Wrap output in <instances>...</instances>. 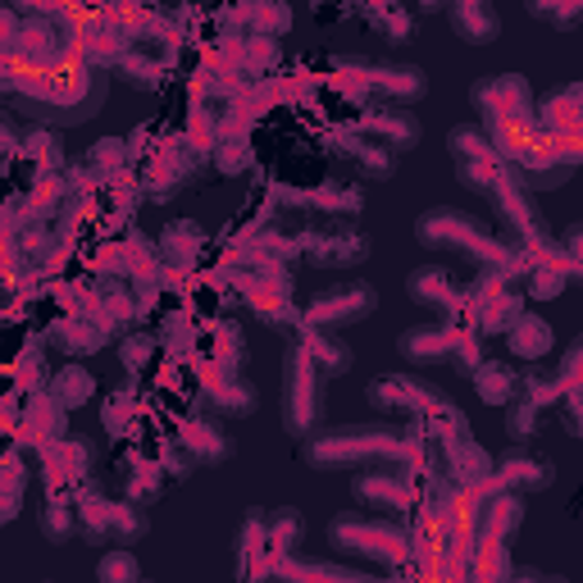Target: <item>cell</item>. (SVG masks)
<instances>
[{
    "label": "cell",
    "instance_id": "obj_1",
    "mask_svg": "<svg viewBox=\"0 0 583 583\" xmlns=\"http://www.w3.org/2000/svg\"><path fill=\"white\" fill-rule=\"evenodd\" d=\"M415 237L424 242V247H434V251H460L470 260L493 265V269H502V279L515 273V269H525L502 237H493L483 224H474L470 214H460V210H428L424 220L415 224Z\"/></svg>",
    "mask_w": 583,
    "mask_h": 583
},
{
    "label": "cell",
    "instance_id": "obj_2",
    "mask_svg": "<svg viewBox=\"0 0 583 583\" xmlns=\"http://www.w3.org/2000/svg\"><path fill=\"white\" fill-rule=\"evenodd\" d=\"M415 456L411 438L392 434V428H328V434L305 442L311 466H356V460H406Z\"/></svg>",
    "mask_w": 583,
    "mask_h": 583
},
{
    "label": "cell",
    "instance_id": "obj_3",
    "mask_svg": "<svg viewBox=\"0 0 583 583\" xmlns=\"http://www.w3.org/2000/svg\"><path fill=\"white\" fill-rule=\"evenodd\" d=\"M447 142H451V156H456V169H460V182H466V188L493 192L497 182L511 173L506 169V156L493 146V137H487V133L460 124V128H451Z\"/></svg>",
    "mask_w": 583,
    "mask_h": 583
},
{
    "label": "cell",
    "instance_id": "obj_4",
    "mask_svg": "<svg viewBox=\"0 0 583 583\" xmlns=\"http://www.w3.org/2000/svg\"><path fill=\"white\" fill-rule=\"evenodd\" d=\"M319 415V365L305 356L296 343L288 351V374H283V424L288 434H305Z\"/></svg>",
    "mask_w": 583,
    "mask_h": 583
},
{
    "label": "cell",
    "instance_id": "obj_5",
    "mask_svg": "<svg viewBox=\"0 0 583 583\" xmlns=\"http://www.w3.org/2000/svg\"><path fill=\"white\" fill-rule=\"evenodd\" d=\"M337 547L343 551H356V557H374V561H402L406 557V534L388 525V519H365V515H343L333 519Z\"/></svg>",
    "mask_w": 583,
    "mask_h": 583
},
{
    "label": "cell",
    "instance_id": "obj_6",
    "mask_svg": "<svg viewBox=\"0 0 583 583\" xmlns=\"http://www.w3.org/2000/svg\"><path fill=\"white\" fill-rule=\"evenodd\" d=\"M370 402L379 411H406V415H438L447 411V392H438L434 383H424L415 374H383L370 383Z\"/></svg>",
    "mask_w": 583,
    "mask_h": 583
},
{
    "label": "cell",
    "instance_id": "obj_7",
    "mask_svg": "<svg viewBox=\"0 0 583 583\" xmlns=\"http://www.w3.org/2000/svg\"><path fill=\"white\" fill-rule=\"evenodd\" d=\"M301 251L311 256L324 269H343V265H360L370 256V237L356 233L351 224H337V228H305L301 237Z\"/></svg>",
    "mask_w": 583,
    "mask_h": 583
},
{
    "label": "cell",
    "instance_id": "obj_8",
    "mask_svg": "<svg viewBox=\"0 0 583 583\" xmlns=\"http://www.w3.org/2000/svg\"><path fill=\"white\" fill-rule=\"evenodd\" d=\"M470 97H474V105L483 114V124H487V119H515V114L534 110V97H529L525 78H487V82H479L470 91Z\"/></svg>",
    "mask_w": 583,
    "mask_h": 583
},
{
    "label": "cell",
    "instance_id": "obj_9",
    "mask_svg": "<svg viewBox=\"0 0 583 583\" xmlns=\"http://www.w3.org/2000/svg\"><path fill=\"white\" fill-rule=\"evenodd\" d=\"M379 305L374 288H343V292H328L319 296L311 311H305V324H315V328H337V324H351V319H365Z\"/></svg>",
    "mask_w": 583,
    "mask_h": 583
},
{
    "label": "cell",
    "instance_id": "obj_10",
    "mask_svg": "<svg viewBox=\"0 0 583 583\" xmlns=\"http://www.w3.org/2000/svg\"><path fill=\"white\" fill-rule=\"evenodd\" d=\"M470 315H474V324L479 328H487V333H506L519 315V292H506V288H497V269L487 273V283L474 292V301H470Z\"/></svg>",
    "mask_w": 583,
    "mask_h": 583
},
{
    "label": "cell",
    "instance_id": "obj_11",
    "mask_svg": "<svg viewBox=\"0 0 583 583\" xmlns=\"http://www.w3.org/2000/svg\"><path fill=\"white\" fill-rule=\"evenodd\" d=\"M87 460H91V451L82 442H74V438L51 442L42 451V470H46L42 479H46V487H51V493H65L69 483H78L87 474Z\"/></svg>",
    "mask_w": 583,
    "mask_h": 583
},
{
    "label": "cell",
    "instance_id": "obj_12",
    "mask_svg": "<svg viewBox=\"0 0 583 583\" xmlns=\"http://www.w3.org/2000/svg\"><path fill=\"white\" fill-rule=\"evenodd\" d=\"M178 447L188 451L192 460H205V466H210V460H228V456H233V442L224 438V428L214 424L210 415H201V411H197V415H188V419H182Z\"/></svg>",
    "mask_w": 583,
    "mask_h": 583
},
{
    "label": "cell",
    "instance_id": "obj_13",
    "mask_svg": "<svg viewBox=\"0 0 583 583\" xmlns=\"http://www.w3.org/2000/svg\"><path fill=\"white\" fill-rule=\"evenodd\" d=\"M296 343L305 347V356H311L319 365V374H347L351 370V347L343 343V337H333L328 328H315V324H301Z\"/></svg>",
    "mask_w": 583,
    "mask_h": 583
},
{
    "label": "cell",
    "instance_id": "obj_14",
    "mask_svg": "<svg viewBox=\"0 0 583 583\" xmlns=\"http://www.w3.org/2000/svg\"><path fill=\"white\" fill-rule=\"evenodd\" d=\"M65 402L51 392V396H33L27 402V419H23V438L19 442H42V447H51V442H59L65 438Z\"/></svg>",
    "mask_w": 583,
    "mask_h": 583
},
{
    "label": "cell",
    "instance_id": "obj_15",
    "mask_svg": "<svg viewBox=\"0 0 583 583\" xmlns=\"http://www.w3.org/2000/svg\"><path fill=\"white\" fill-rule=\"evenodd\" d=\"M201 247H205V233L197 228V224H169L165 233H160V242H156V256L169 265V269H192L197 265V256H201Z\"/></svg>",
    "mask_w": 583,
    "mask_h": 583
},
{
    "label": "cell",
    "instance_id": "obj_16",
    "mask_svg": "<svg viewBox=\"0 0 583 583\" xmlns=\"http://www.w3.org/2000/svg\"><path fill=\"white\" fill-rule=\"evenodd\" d=\"M460 333L456 324H424V328H411L402 337V356L406 360H434V356H451L460 347Z\"/></svg>",
    "mask_w": 583,
    "mask_h": 583
},
{
    "label": "cell",
    "instance_id": "obj_17",
    "mask_svg": "<svg viewBox=\"0 0 583 583\" xmlns=\"http://www.w3.org/2000/svg\"><path fill=\"white\" fill-rule=\"evenodd\" d=\"M365 87H374V91H388V97L396 101H419L424 97V74L415 65H365Z\"/></svg>",
    "mask_w": 583,
    "mask_h": 583
},
{
    "label": "cell",
    "instance_id": "obj_18",
    "mask_svg": "<svg viewBox=\"0 0 583 583\" xmlns=\"http://www.w3.org/2000/svg\"><path fill=\"white\" fill-rule=\"evenodd\" d=\"M205 396H210V406L224 411V415H251L256 411V392L237 374H224V370H205Z\"/></svg>",
    "mask_w": 583,
    "mask_h": 583
},
{
    "label": "cell",
    "instance_id": "obj_19",
    "mask_svg": "<svg viewBox=\"0 0 583 583\" xmlns=\"http://www.w3.org/2000/svg\"><path fill=\"white\" fill-rule=\"evenodd\" d=\"M493 479L506 483V487H519V493H529V487H547L551 483V460H542L534 451H511Z\"/></svg>",
    "mask_w": 583,
    "mask_h": 583
},
{
    "label": "cell",
    "instance_id": "obj_20",
    "mask_svg": "<svg viewBox=\"0 0 583 583\" xmlns=\"http://www.w3.org/2000/svg\"><path fill=\"white\" fill-rule=\"evenodd\" d=\"M360 128H365V133H374V137H383L392 150H396V146L406 150V146L419 142V124H415V119H411L406 110H370V114L360 119Z\"/></svg>",
    "mask_w": 583,
    "mask_h": 583
},
{
    "label": "cell",
    "instance_id": "obj_21",
    "mask_svg": "<svg viewBox=\"0 0 583 583\" xmlns=\"http://www.w3.org/2000/svg\"><path fill=\"white\" fill-rule=\"evenodd\" d=\"M55 343L74 351V356H91V351H101L110 343V328L101 319H91V315H78V319H65L55 328Z\"/></svg>",
    "mask_w": 583,
    "mask_h": 583
},
{
    "label": "cell",
    "instance_id": "obj_22",
    "mask_svg": "<svg viewBox=\"0 0 583 583\" xmlns=\"http://www.w3.org/2000/svg\"><path fill=\"white\" fill-rule=\"evenodd\" d=\"M406 288H411V296H415L419 305H442V311H456V305H460V292H456V283L447 279V273H442L438 265H424V269H415Z\"/></svg>",
    "mask_w": 583,
    "mask_h": 583
},
{
    "label": "cell",
    "instance_id": "obj_23",
    "mask_svg": "<svg viewBox=\"0 0 583 583\" xmlns=\"http://www.w3.org/2000/svg\"><path fill=\"white\" fill-rule=\"evenodd\" d=\"M451 23H456V33L483 46V42H493L497 37V14L483 5V0H456L451 5Z\"/></svg>",
    "mask_w": 583,
    "mask_h": 583
},
{
    "label": "cell",
    "instance_id": "obj_24",
    "mask_svg": "<svg viewBox=\"0 0 583 583\" xmlns=\"http://www.w3.org/2000/svg\"><path fill=\"white\" fill-rule=\"evenodd\" d=\"M351 493L365 506H406L411 502V487L402 474H365L351 483Z\"/></svg>",
    "mask_w": 583,
    "mask_h": 583
},
{
    "label": "cell",
    "instance_id": "obj_25",
    "mask_svg": "<svg viewBox=\"0 0 583 583\" xmlns=\"http://www.w3.org/2000/svg\"><path fill=\"white\" fill-rule=\"evenodd\" d=\"M506 333H511V356H519V360H538L551 351V324L538 315H519Z\"/></svg>",
    "mask_w": 583,
    "mask_h": 583
},
{
    "label": "cell",
    "instance_id": "obj_26",
    "mask_svg": "<svg viewBox=\"0 0 583 583\" xmlns=\"http://www.w3.org/2000/svg\"><path fill=\"white\" fill-rule=\"evenodd\" d=\"M470 383H474V392L483 396V402H493V406H502V402H511L515 396V370L511 365H502V360H483L479 370L470 374Z\"/></svg>",
    "mask_w": 583,
    "mask_h": 583
},
{
    "label": "cell",
    "instance_id": "obj_27",
    "mask_svg": "<svg viewBox=\"0 0 583 583\" xmlns=\"http://www.w3.org/2000/svg\"><path fill=\"white\" fill-rule=\"evenodd\" d=\"M337 150H343V156H351V160L365 169V178H388V173H392V146H383V142L337 137Z\"/></svg>",
    "mask_w": 583,
    "mask_h": 583
},
{
    "label": "cell",
    "instance_id": "obj_28",
    "mask_svg": "<svg viewBox=\"0 0 583 583\" xmlns=\"http://www.w3.org/2000/svg\"><path fill=\"white\" fill-rule=\"evenodd\" d=\"M519 515H525V506H519V497H493L483 511V547H502L506 534H515Z\"/></svg>",
    "mask_w": 583,
    "mask_h": 583
},
{
    "label": "cell",
    "instance_id": "obj_29",
    "mask_svg": "<svg viewBox=\"0 0 583 583\" xmlns=\"http://www.w3.org/2000/svg\"><path fill=\"white\" fill-rule=\"evenodd\" d=\"M311 210H328V220H351L360 210V188L356 182H324L319 192H311Z\"/></svg>",
    "mask_w": 583,
    "mask_h": 583
},
{
    "label": "cell",
    "instance_id": "obj_30",
    "mask_svg": "<svg viewBox=\"0 0 583 583\" xmlns=\"http://www.w3.org/2000/svg\"><path fill=\"white\" fill-rule=\"evenodd\" d=\"M570 260H561V256H547L542 265H534V279H529V296H538V301H551V296H561L565 292V283H570Z\"/></svg>",
    "mask_w": 583,
    "mask_h": 583
},
{
    "label": "cell",
    "instance_id": "obj_31",
    "mask_svg": "<svg viewBox=\"0 0 583 583\" xmlns=\"http://www.w3.org/2000/svg\"><path fill=\"white\" fill-rule=\"evenodd\" d=\"M365 19H370L388 42H406V33H411V14L402 10V0H370Z\"/></svg>",
    "mask_w": 583,
    "mask_h": 583
},
{
    "label": "cell",
    "instance_id": "obj_32",
    "mask_svg": "<svg viewBox=\"0 0 583 583\" xmlns=\"http://www.w3.org/2000/svg\"><path fill=\"white\" fill-rule=\"evenodd\" d=\"M51 392H55L65 406H82V402H91V392H97V379H91L82 365H65V370L55 374Z\"/></svg>",
    "mask_w": 583,
    "mask_h": 583
},
{
    "label": "cell",
    "instance_id": "obj_33",
    "mask_svg": "<svg viewBox=\"0 0 583 583\" xmlns=\"http://www.w3.org/2000/svg\"><path fill=\"white\" fill-rule=\"evenodd\" d=\"M78 529V511H74V497L65 493H51L46 511H42V534L46 538H69Z\"/></svg>",
    "mask_w": 583,
    "mask_h": 583
},
{
    "label": "cell",
    "instance_id": "obj_34",
    "mask_svg": "<svg viewBox=\"0 0 583 583\" xmlns=\"http://www.w3.org/2000/svg\"><path fill=\"white\" fill-rule=\"evenodd\" d=\"M242 351H247V343H242V328L237 324H220V333H214V365H220L224 374H237Z\"/></svg>",
    "mask_w": 583,
    "mask_h": 583
},
{
    "label": "cell",
    "instance_id": "obj_35",
    "mask_svg": "<svg viewBox=\"0 0 583 583\" xmlns=\"http://www.w3.org/2000/svg\"><path fill=\"white\" fill-rule=\"evenodd\" d=\"M214 146H220V150H214V165H220V173H247L251 169V146L247 142H242V137H214Z\"/></svg>",
    "mask_w": 583,
    "mask_h": 583
},
{
    "label": "cell",
    "instance_id": "obj_36",
    "mask_svg": "<svg viewBox=\"0 0 583 583\" xmlns=\"http://www.w3.org/2000/svg\"><path fill=\"white\" fill-rule=\"evenodd\" d=\"M114 74L133 82V87H156L160 82V59H146V55H119L114 59Z\"/></svg>",
    "mask_w": 583,
    "mask_h": 583
},
{
    "label": "cell",
    "instance_id": "obj_37",
    "mask_svg": "<svg viewBox=\"0 0 583 583\" xmlns=\"http://www.w3.org/2000/svg\"><path fill=\"white\" fill-rule=\"evenodd\" d=\"M251 23H256V33H260V37H279L283 27L292 23V10L283 5V0H256Z\"/></svg>",
    "mask_w": 583,
    "mask_h": 583
},
{
    "label": "cell",
    "instance_id": "obj_38",
    "mask_svg": "<svg viewBox=\"0 0 583 583\" xmlns=\"http://www.w3.org/2000/svg\"><path fill=\"white\" fill-rule=\"evenodd\" d=\"M529 10L547 23H557V27H570L583 19V0H529Z\"/></svg>",
    "mask_w": 583,
    "mask_h": 583
},
{
    "label": "cell",
    "instance_id": "obj_39",
    "mask_svg": "<svg viewBox=\"0 0 583 583\" xmlns=\"http://www.w3.org/2000/svg\"><path fill=\"white\" fill-rule=\"evenodd\" d=\"M146 534V515L137 511V506H114V515H110V538H119V542H137Z\"/></svg>",
    "mask_w": 583,
    "mask_h": 583
},
{
    "label": "cell",
    "instance_id": "obj_40",
    "mask_svg": "<svg viewBox=\"0 0 583 583\" xmlns=\"http://www.w3.org/2000/svg\"><path fill=\"white\" fill-rule=\"evenodd\" d=\"M296 538H301V515L296 511H273L269 515V547L288 551V547H296Z\"/></svg>",
    "mask_w": 583,
    "mask_h": 583
},
{
    "label": "cell",
    "instance_id": "obj_41",
    "mask_svg": "<svg viewBox=\"0 0 583 583\" xmlns=\"http://www.w3.org/2000/svg\"><path fill=\"white\" fill-rule=\"evenodd\" d=\"M87 169H91V173H101V182H110V173L124 169V142H97V150H91Z\"/></svg>",
    "mask_w": 583,
    "mask_h": 583
},
{
    "label": "cell",
    "instance_id": "obj_42",
    "mask_svg": "<svg viewBox=\"0 0 583 583\" xmlns=\"http://www.w3.org/2000/svg\"><path fill=\"white\" fill-rule=\"evenodd\" d=\"M534 428H538V406L529 402V396H519V402H511L506 434H511L515 442H525V438H534Z\"/></svg>",
    "mask_w": 583,
    "mask_h": 583
},
{
    "label": "cell",
    "instance_id": "obj_43",
    "mask_svg": "<svg viewBox=\"0 0 583 583\" xmlns=\"http://www.w3.org/2000/svg\"><path fill=\"white\" fill-rule=\"evenodd\" d=\"M150 356H156V337H146V333H128V337H124V347H119V360H124L133 374L146 370V360H150Z\"/></svg>",
    "mask_w": 583,
    "mask_h": 583
},
{
    "label": "cell",
    "instance_id": "obj_44",
    "mask_svg": "<svg viewBox=\"0 0 583 583\" xmlns=\"http://www.w3.org/2000/svg\"><path fill=\"white\" fill-rule=\"evenodd\" d=\"M137 419V402H133V392H114L110 402H105V428L110 434H124V428Z\"/></svg>",
    "mask_w": 583,
    "mask_h": 583
},
{
    "label": "cell",
    "instance_id": "obj_45",
    "mask_svg": "<svg viewBox=\"0 0 583 583\" xmlns=\"http://www.w3.org/2000/svg\"><path fill=\"white\" fill-rule=\"evenodd\" d=\"M105 583H114V579H124V583H133L137 579V561L128 557V551H110V557L101 561V570H97Z\"/></svg>",
    "mask_w": 583,
    "mask_h": 583
},
{
    "label": "cell",
    "instance_id": "obj_46",
    "mask_svg": "<svg viewBox=\"0 0 583 583\" xmlns=\"http://www.w3.org/2000/svg\"><path fill=\"white\" fill-rule=\"evenodd\" d=\"M160 474H165V466H137L133 479H128V493L133 497H156L160 493Z\"/></svg>",
    "mask_w": 583,
    "mask_h": 583
},
{
    "label": "cell",
    "instance_id": "obj_47",
    "mask_svg": "<svg viewBox=\"0 0 583 583\" xmlns=\"http://www.w3.org/2000/svg\"><path fill=\"white\" fill-rule=\"evenodd\" d=\"M5 519H14L19 515V493H23V466H19V451H10V460H5Z\"/></svg>",
    "mask_w": 583,
    "mask_h": 583
},
{
    "label": "cell",
    "instance_id": "obj_48",
    "mask_svg": "<svg viewBox=\"0 0 583 583\" xmlns=\"http://www.w3.org/2000/svg\"><path fill=\"white\" fill-rule=\"evenodd\" d=\"M557 411L565 415V428H570V434L583 438V392H565L561 402H557Z\"/></svg>",
    "mask_w": 583,
    "mask_h": 583
},
{
    "label": "cell",
    "instance_id": "obj_49",
    "mask_svg": "<svg viewBox=\"0 0 583 583\" xmlns=\"http://www.w3.org/2000/svg\"><path fill=\"white\" fill-rule=\"evenodd\" d=\"M27 156H33V160H42V165H59L55 137H46V133H33V137H27Z\"/></svg>",
    "mask_w": 583,
    "mask_h": 583
}]
</instances>
